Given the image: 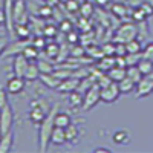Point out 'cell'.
Returning <instances> with one entry per match:
<instances>
[{"label": "cell", "instance_id": "cell-1", "mask_svg": "<svg viewBox=\"0 0 153 153\" xmlns=\"http://www.w3.org/2000/svg\"><path fill=\"white\" fill-rule=\"evenodd\" d=\"M57 109L58 107L54 106V109L46 115V118L40 124V150L42 152H46L48 144L51 143V133H52V129H54V126H55L54 124V118H55Z\"/></svg>", "mask_w": 153, "mask_h": 153}, {"label": "cell", "instance_id": "cell-2", "mask_svg": "<svg viewBox=\"0 0 153 153\" xmlns=\"http://www.w3.org/2000/svg\"><path fill=\"white\" fill-rule=\"evenodd\" d=\"M12 124H14V113L9 104H5L0 109V135H5L12 130Z\"/></svg>", "mask_w": 153, "mask_h": 153}, {"label": "cell", "instance_id": "cell-3", "mask_svg": "<svg viewBox=\"0 0 153 153\" xmlns=\"http://www.w3.org/2000/svg\"><path fill=\"white\" fill-rule=\"evenodd\" d=\"M120 95H121V91H120V87H118V83H110L109 86H106V87H103L100 91V98H101V101L103 103H106V104H112V103H115L118 98H120Z\"/></svg>", "mask_w": 153, "mask_h": 153}, {"label": "cell", "instance_id": "cell-4", "mask_svg": "<svg viewBox=\"0 0 153 153\" xmlns=\"http://www.w3.org/2000/svg\"><path fill=\"white\" fill-rule=\"evenodd\" d=\"M152 94H153V78L150 75H146L136 83L135 97L139 98V100H143V98H147Z\"/></svg>", "mask_w": 153, "mask_h": 153}, {"label": "cell", "instance_id": "cell-5", "mask_svg": "<svg viewBox=\"0 0 153 153\" xmlns=\"http://www.w3.org/2000/svg\"><path fill=\"white\" fill-rule=\"evenodd\" d=\"M100 91H101V87H100L98 84H94V86L86 92V95H84V98H83V109H84V110H89V109L95 107L100 101H101V98H100Z\"/></svg>", "mask_w": 153, "mask_h": 153}, {"label": "cell", "instance_id": "cell-6", "mask_svg": "<svg viewBox=\"0 0 153 153\" xmlns=\"http://www.w3.org/2000/svg\"><path fill=\"white\" fill-rule=\"evenodd\" d=\"M46 115H48V110L43 109L38 101H32V103H31V109H29V115H28L31 123L32 124H42L43 120L46 118Z\"/></svg>", "mask_w": 153, "mask_h": 153}, {"label": "cell", "instance_id": "cell-7", "mask_svg": "<svg viewBox=\"0 0 153 153\" xmlns=\"http://www.w3.org/2000/svg\"><path fill=\"white\" fill-rule=\"evenodd\" d=\"M12 14H14V22L16 23H28L26 17V5H25V0H14V5H12Z\"/></svg>", "mask_w": 153, "mask_h": 153}, {"label": "cell", "instance_id": "cell-8", "mask_svg": "<svg viewBox=\"0 0 153 153\" xmlns=\"http://www.w3.org/2000/svg\"><path fill=\"white\" fill-rule=\"evenodd\" d=\"M23 89H25V76H12V78L8 80L6 83V92L11 94V95H19L23 92Z\"/></svg>", "mask_w": 153, "mask_h": 153}, {"label": "cell", "instance_id": "cell-9", "mask_svg": "<svg viewBox=\"0 0 153 153\" xmlns=\"http://www.w3.org/2000/svg\"><path fill=\"white\" fill-rule=\"evenodd\" d=\"M112 141L115 144H118V146H127V144H130V141H132L130 132L127 130V129H118V130H115L113 135H112Z\"/></svg>", "mask_w": 153, "mask_h": 153}, {"label": "cell", "instance_id": "cell-10", "mask_svg": "<svg viewBox=\"0 0 153 153\" xmlns=\"http://www.w3.org/2000/svg\"><path fill=\"white\" fill-rule=\"evenodd\" d=\"M135 35H136L135 26L129 23V25H124L123 28H120V31H118V34H117V40L126 43V42L132 40V38H135Z\"/></svg>", "mask_w": 153, "mask_h": 153}, {"label": "cell", "instance_id": "cell-11", "mask_svg": "<svg viewBox=\"0 0 153 153\" xmlns=\"http://www.w3.org/2000/svg\"><path fill=\"white\" fill-rule=\"evenodd\" d=\"M66 141H68V138H66V129L54 126L52 133H51V143H52L54 146H63Z\"/></svg>", "mask_w": 153, "mask_h": 153}, {"label": "cell", "instance_id": "cell-12", "mask_svg": "<svg viewBox=\"0 0 153 153\" xmlns=\"http://www.w3.org/2000/svg\"><path fill=\"white\" fill-rule=\"evenodd\" d=\"M28 58L23 54H17V57L14 58V72L19 76H25V72L28 69Z\"/></svg>", "mask_w": 153, "mask_h": 153}, {"label": "cell", "instance_id": "cell-13", "mask_svg": "<svg viewBox=\"0 0 153 153\" xmlns=\"http://www.w3.org/2000/svg\"><path fill=\"white\" fill-rule=\"evenodd\" d=\"M14 144V132L9 130L5 135H0V153H6L12 149Z\"/></svg>", "mask_w": 153, "mask_h": 153}, {"label": "cell", "instance_id": "cell-14", "mask_svg": "<svg viewBox=\"0 0 153 153\" xmlns=\"http://www.w3.org/2000/svg\"><path fill=\"white\" fill-rule=\"evenodd\" d=\"M40 81L43 84H46L49 89H57L61 84L63 80H60L58 76H55L54 72H52V74H40Z\"/></svg>", "mask_w": 153, "mask_h": 153}, {"label": "cell", "instance_id": "cell-15", "mask_svg": "<svg viewBox=\"0 0 153 153\" xmlns=\"http://www.w3.org/2000/svg\"><path fill=\"white\" fill-rule=\"evenodd\" d=\"M118 87H120V91L121 94H132L135 92V89H136V81H133L130 76H127L126 75V78H123L120 83H118Z\"/></svg>", "mask_w": 153, "mask_h": 153}, {"label": "cell", "instance_id": "cell-16", "mask_svg": "<svg viewBox=\"0 0 153 153\" xmlns=\"http://www.w3.org/2000/svg\"><path fill=\"white\" fill-rule=\"evenodd\" d=\"M12 5L14 2L12 0H6L5 2V22H6V28L8 31L12 34V22H14V14H12Z\"/></svg>", "mask_w": 153, "mask_h": 153}, {"label": "cell", "instance_id": "cell-17", "mask_svg": "<svg viewBox=\"0 0 153 153\" xmlns=\"http://www.w3.org/2000/svg\"><path fill=\"white\" fill-rule=\"evenodd\" d=\"M54 124L57 127H63V129H68V127L72 124V118L69 113H55L54 118Z\"/></svg>", "mask_w": 153, "mask_h": 153}, {"label": "cell", "instance_id": "cell-18", "mask_svg": "<svg viewBox=\"0 0 153 153\" xmlns=\"http://www.w3.org/2000/svg\"><path fill=\"white\" fill-rule=\"evenodd\" d=\"M107 75L110 76V78L115 81V83H120L123 78H126V68H121V66H113L110 71H107Z\"/></svg>", "mask_w": 153, "mask_h": 153}, {"label": "cell", "instance_id": "cell-19", "mask_svg": "<svg viewBox=\"0 0 153 153\" xmlns=\"http://www.w3.org/2000/svg\"><path fill=\"white\" fill-rule=\"evenodd\" d=\"M136 66H138L139 72L146 76V75H150V72H152V69H153V61L149 60V58H146V57H141V58L138 60Z\"/></svg>", "mask_w": 153, "mask_h": 153}, {"label": "cell", "instance_id": "cell-20", "mask_svg": "<svg viewBox=\"0 0 153 153\" xmlns=\"http://www.w3.org/2000/svg\"><path fill=\"white\" fill-rule=\"evenodd\" d=\"M14 31H16V35L20 40H25V38H28L31 35V29L28 26V23H16Z\"/></svg>", "mask_w": 153, "mask_h": 153}, {"label": "cell", "instance_id": "cell-21", "mask_svg": "<svg viewBox=\"0 0 153 153\" xmlns=\"http://www.w3.org/2000/svg\"><path fill=\"white\" fill-rule=\"evenodd\" d=\"M40 69H38V65H28V69L25 72V80L34 81L37 78H40Z\"/></svg>", "mask_w": 153, "mask_h": 153}, {"label": "cell", "instance_id": "cell-22", "mask_svg": "<svg viewBox=\"0 0 153 153\" xmlns=\"http://www.w3.org/2000/svg\"><path fill=\"white\" fill-rule=\"evenodd\" d=\"M66 138H68V143L71 144H76L80 139V135H78V127L71 124L68 129H66Z\"/></svg>", "mask_w": 153, "mask_h": 153}, {"label": "cell", "instance_id": "cell-23", "mask_svg": "<svg viewBox=\"0 0 153 153\" xmlns=\"http://www.w3.org/2000/svg\"><path fill=\"white\" fill-rule=\"evenodd\" d=\"M126 52L127 54H139L141 52V42L135 40V38L126 42Z\"/></svg>", "mask_w": 153, "mask_h": 153}, {"label": "cell", "instance_id": "cell-24", "mask_svg": "<svg viewBox=\"0 0 153 153\" xmlns=\"http://www.w3.org/2000/svg\"><path fill=\"white\" fill-rule=\"evenodd\" d=\"M126 72H127V76H130V78H132L133 81H136V83H138V81L144 76L141 72H139V69H138V66H136V65L129 66V68L126 69Z\"/></svg>", "mask_w": 153, "mask_h": 153}, {"label": "cell", "instance_id": "cell-25", "mask_svg": "<svg viewBox=\"0 0 153 153\" xmlns=\"http://www.w3.org/2000/svg\"><path fill=\"white\" fill-rule=\"evenodd\" d=\"M22 54L26 57L28 60H35V58L38 57V49H37L34 45H29V46H25V48H23Z\"/></svg>", "mask_w": 153, "mask_h": 153}, {"label": "cell", "instance_id": "cell-26", "mask_svg": "<svg viewBox=\"0 0 153 153\" xmlns=\"http://www.w3.org/2000/svg\"><path fill=\"white\" fill-rule=\"evenodd\" d=\"M132 19H133L135 22H144V20L147 19V14L144 12V9H143L141 6H136V8L132 11Z\"/></svg>", "mask_w": 153, "mask_h": 153}, {"label": "cell", "instance_id": "cell-27", "mask_svg": "<svg viewBox=\"0 0 153 153\" xmlns=\"http://www.w3.org/2000/svg\"><path fill=\"white\" fill-rule=\"evenodd\" d=\"M115 63H117V58H113V57H106L103 61L100 63V69H103V71H110V69L115 66Z\"/></svg>", "mask_w": 153, "mask_h": 153}, {"label": "cell", "instance_id": "cell-28", "mask_svg": "<svg viewBox=\"0 0 153 153\" xmlns=\"http://www.w3.org/2000/svg\"><path fill=\"white\" fill-rule=\"evenodd\" d=\"M83 98H84V95H80L78 92H71V97H69V101H71V106L72 107H76V106H80V104H83Z\"/></svg>", "mask_w": 153, "mask_h": 153}, {"label": "cell", "instance_id": "cell-29", "mask_svg": "<svg viewBox=\"0 0 153 153\" xmlns=\"http://www.w3.org/2000/svg\"><path fill=\"white\" fill-rule=\"evenodd\" d=\"M38 69H40L42 74H52V72H54L52 65H49V63L45 61V60H40V61H38Z\"/></svg>", "mask_w": 153, "mask_h": 153}, {"label": "cell", "instance_id": "cell-30", "mask_svg": "<svg viewBox=\"0 0 153 153\" xmlns=\"http://www.w3.org/2000/svg\"><path fill=\"white\" fill-rule=\"evenodd\" d=\"M143 57H146V58H149V60L153 61V42H150V43L146 45V48L143 51Z\"/></svg>", "mask_w": 153, "mask_h": 153}, {"label": "cell", "instance_id": "cell-31", "mask_svg": "<svg viewBox=\"0 0 153 153\" xmlns=\"http://www.w3.org/2000/svg\"><path fill=\"white\" fill-rule=\"evenodd\" d=\"M112 11H113V14L118 16V17H124L126 12H127V11H126V6H123V5H113Z\"/></svg>", "mask_w": 153, "mask_h": 153}, {"label": "cell", "instance_id": "cell-32", "mask_svg": "<svg viewBox=\"0 0 153 153\" xmlns=\"http://www.w3.org/2000/svg\"><path fill=\"white\" fill-rule=\"evenodd\" d=\"M46 52L49 54V57H57L58 55V46L54 43H49L46 46Z\"/></svg>", "mask_w": 153, "mask_h": 153}, {"label": "cell", "instance_id": "cell-33", "mask_svg": "<svg viewBox=\"0 0 153 153\" xmlns=\"http://www.w3.org/2000/svg\"><path fill=\"white\" fill-rule=\"evenodd\" d=\"M110 83H113V80L110 78V76H109V75H106V76H101V78L98 80V83H97V84H98V86H100L101 89H103V87H106V86H109Z\"/></svg>", "mask_w": 153, "mask_h": 153}, {"label": "cell", "instance_id": "cell-34", "mask_svg": "<svg viewBox=\"0 0 153 153\" xmlns=\"http://www.w3.org/2000/svg\"><path fill=\"white\" fill-rule=\"evenodd\" d=\"M139 6H141V8L144 9V12H146V14H147V17L153 14V8H152V5H149V3H141V5H139Z\"/></svg>", "mask_w": 153, "mask_h": 153}, {"label": "cell", "instance_id": "cell-35", "mask_svg": "<svg viewBox=\"0 0 153 153\" xmlns=\"http://www.w3.org/2000/svg\"><path fill=\"white\" fill-rule=\"evenodd\" d=\"M5 104H8V101H6V94L0 89V109H2Z\"/></svg>", "mask_w": 153, "mask_h": 153}, {"label": "cell", "instance_id": "cell-36", "mask_svg": "<svg viewBox=\"0 0 153 153\" xmlns=\"http://www.w3.org/2000/svg\"><path fill=\"white\" fill-rule=\"evenodd\" d=\"M34 46L38 49V48H45V40H43V38H40V37H38V38H35V40H34Z\"/></svg>", "mask_w": 153, "mask_h": 153}, {"label": "cell", "instance_id": "cell-37", "mask_svg": "<svg viewBox=\"0 0 153 153\" xmlns=\"http://www.w3.org/2000/svg\"><path fill=\"white\" fill-rule=\"evenodd\" d=\"M110 153L112 150L109 149V147H97V149H94V153Z\"/></svg>", "mask_w": 153, "mask_h": 153}, {"label": "cell", "instance_id": "cell-38", "mask_svg": "<svg viewBox=\"0 0 153 153\" xmlns=\"http://www.w3.org/2000/svg\"><path fill=\"white\" fill-rule=\"evenodd\" d=\"M45 31H46V32H45V35H52V37H54V35L57 34V31H55V28H54V26H48Z\"/></svg>", "mask_w": 153, "mask_h": 153}, {"label": "cell", "instance_id": "cell-39", "mask_svg": "<svg viewBox=\"0 0 153 153\" xmlns=\"http://www.w3.org/2000/svg\"><path fill=\"white\" fill-rule=\"evenodd\" d=\"M68 8H69L71 11H75L76 8H78V3H75L74 0H68Z\"/></svg>", "mask_w": 153, "mask_h": 153}, {"label": "cell", "instance_id": "cell-40", "mask_svg": "<svg viewBox=\"0 0 153 153\" xmlns=\"http://www.w3.org/2000/svg\"><path fill=\"white\" fill-rule=\"evenodd\" d=\"M65 28H66V29H71V23H69V22H63V23H61V29H65Z\"/></svg>", "mask_w": 153, "mask_h": 153}, {"label": "cell", "instance_id": "cell-41", "mask_svg": "<svg viewBox=\"0 0 153 153\" xmlns=\"http://www.w3.org/2000/svg\"><path fill=\"white\" fill-rule=\"evenodd\" d=\"M150 76H152V78H153V69H152V72H150Z\"/></svg>", "mask_w": 153, "mask_h": 153}]
</instances>
